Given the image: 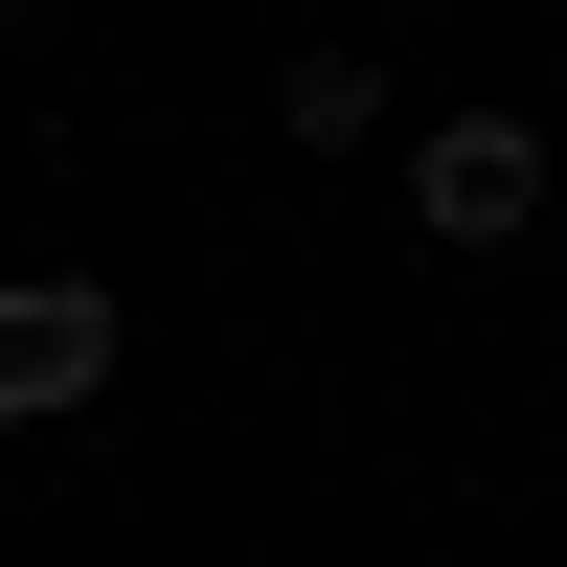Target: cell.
Wrapping results in <instances>:
<instances>
[{"mask_svg":"<svg viewBox=\"0 0 567 567\" xmlns=\"http://www.w3.org/2000/svg\"><path fill=\"white\" fill-rule=\"evenodd\" d=\"M114 363H136L114 272H0V432H69V409H114Z\"/></svg>","mask_w":567,"mask_h":567,"instance_id":"cell-2","label":"cell"},{"mask_svg":"<svg viewBox=\"0 0 567 567\" xmlns=\"http://www.w3.org/2000/svg\"><path fill=\"white\" fill-rule=\"evenodd\" d=\"M0 69H23V0H0Z\"/></svg>","mask_w":567,"mask_h":567,"instance_id":"cell-4","label":"cell"},{"mask_svg":"<svg viewBox=\"0 0 567 567\" xmlns=\"http://www.w3.org/2000/svg\"><path fill=\"white\" fill-rule=\"evenodd\" d=\"M272 136H296V159H363V136H386V45H341V23H318L296 69H272Z\"/></svg>","mask_w":567,"mask_h":567,"instance_id":"cell-3","label":"cell"},{"mask_svg":"<svg viewBox=\"0 0 567 567\" xmlns=\"http://www.w3.org/2000/svg\"><path fill=\"white\" fill-rule=\"evenodd\" d=\"M545 182H567V136H545V114H499V91L409 136V227H432V250H523Z\"/></svg>","mask_w":567,"mask_h":567,"instance_id":"cell-1","label":"cell"}]
</instances>
